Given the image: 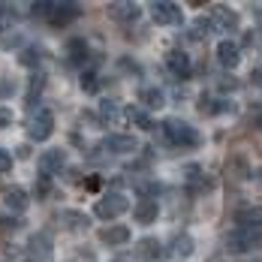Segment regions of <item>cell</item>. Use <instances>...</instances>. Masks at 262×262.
I'll return each mask as SVG.
<instances>
[{"instance_id":"6da1fadb","label":"cell","mask_w":262,"mask_h":262,"mask_svg":"<svg viewBox=\"0 0 262 262\" xmlns=\"http://www.w3.org/2000/svg\"><path fill=\"white\" fill-rule=\"evenodd\" d=\"M163 136L175 145V148H196L199 145V133L181 118H166L163 121Z\"/></svg>"},{"instance_id":"7a4b0ae2","label":"cell","mask_w":262,"mask_h":262,"mask_svg":"<svg viewBox=\"0 0 262 262\" xmlns=\"http://www.w3.org/2000/svg\"><path fill=\"white\" fill-rule=\"evenodd\" d=\"M127 208H130V199H127L124 193H105L103 199H97L94 214H97L100 220H115V217H121Z\"/></svg>"},{"instance_id":"3957f363","label":"cell","mask_w":262,"mask_h":262,"mask_svg":"<svg viewBox=\"0 0 262 262\" xmlns=\"http://www.w3.org/2000/svg\"><path fill=\"white\" fill-rule=\"evenodd\" d=\"M151 18L157 21V25H166V27H175L184 21V12L178 3H172V0H157V3H151Z\"/></svg>"},{"instance_id":"277c9868","label":"cell","mask_w":262,"mask_h":262,"mask_svg":"<svg viewBox=\"0 0 262 262\" xmlns=\"http://www.w3.org/2000/svg\"><path fill=\"white\" fill-rule=\"evenodd\" d=\"M52 133H54V115L49 108H36V115H33L30 124H27V136H30L33 142H46Z\"/></svg>"},{"instance_id":"5b68a950","label":"cell","mask_w":262,"mask_h":262,"mask_svg":"<svg viewBox=\"0 0 262 262\" xmlns=\"http://www.w3.org/2000/svg\"><path fill=\"white\" fill-rule=\"evenodd\" d=\"M81 15V6L79 3H52V9H49V25L54 27H67V25H73L76 18Z\"/></svg>"},{"instance_id":"8992f818","label":"cell","mask_w":262,"mask_h":262,"mask_svg":"<svg viewBox=\"0 0 262 262\" xmlns=\"http://www.w3.org/2000/svg\"><path fill=\"white\" fill-rule=\"evenodd\" d=\"M259 241H262L259 229H235L232 235L226 238V250H232V253H244V250L256 247Z\"/></svg>"},{"instance_id":"52a82bcc","label":"cell","mask_w":262,"mask_h":262,"mask_svg":"<svg viewBox=\"0 0 262 262\" xmlns=\"http://www.w3.org/2000/svg\"><path fill=\"white\" fill-rule=\"evenodd\" d=\"M36 166H39V172H42V178H52L57 175L63 166H67V154L60 151V148H52V151H42L39 160H36Z\"/></svg>"},{"instance_id":"ba28073f","label":"cell","mask_w":262,"mask_h":262,"mask_svg":"<svg viewBox=\"0 0 262 262\" xmlns=\"http://www.w3.org/2000/svg\"><path fill=\"white\" fill-rule=\"evenodd\" d=\"M166 67H169V73L175 76V79H190V73H193V63H190V54L181 52V49H172V52L166 54Z\"/></svg>"},{"instance_id":"9c48e42d","label":"cell","mask_w":262,"mask_h":262,"mask_svg":"<svg viewBox=\"0 0 262 262\" xmlns=\"http://www.w3.org/2000/svg\"><path fill=\"white\" fill-rule=\"evenodd\" d=\"M103 148L108 151V154H133V151H139V142H136V136L112 133V136H105Z\"/></svg>"},{"instance_id":"30bf717a","label":"cell","mask_w":262,"mask_h":262,"mask_svg":"<svg viewBox=\"0 0 262 262\" xmlns=\"http://www.w3.org/2000/svg\"><path fill=\"white\" fill-rule=\"evenodd\" d=\"M133 217H136V223H142V226H148V223H157L160 217V202L157 199H139L136 205H133Z\"/></svg>"},{"instance_id":"8fae6325","label":"cell","mask_w":262,"mask_h":262,"mask_svg":"<svg viewBox=\"0 0 262 262\" xmlns=\"http://www.w3.org/2000/svg\"><path fill=\"white\" fill-rule=\"evenodd\" d=\"M238 229H262V205H247L235 211Z\"/></svg>"},{"instance_id":"7c38bea8","label":"cell","mask_w":262,"mask_h":262,"mask_svg":"<svg viewBox=\"0 0 262 262\" xmlns=\"http://www.w3.org/2000/svg\"><path fill=\"white\" fill-rule=\"evenodd\" d=\"M217 60H220V67H226V70H235L238 63H241V52H238V46L232 39H220V42H217Z\"/></svg>"},{"instance_id":"4fadbf2b","label":"cell","mask_w":262,"mask_h":262,"mask_svg":"<svg viewBox=\"0 0 262 262\" xmlns=\"http://www.w3.org/2000/svg\"><path fill=\"white\" fill-rule=\"evenodd\" d=\"M136 256L142 262H160L163 259V244H160L157 238H142L136 244Z\"/></svg>"},{"instance_id":"5bb4252c","label":"cell","mask_w":262,"mask_h":262,"mask_svg":"<svg viewBox=\"0 0 262 262\" xmlns=\"http://www.w3.org/2000/svg\"><path fill=\"white\" fill-rule=\"evenodd\" d=\"M3 205H6L9 211H15V214H25L27 205H30L27 190H21V187H9V190L3 193Z\"/></svg>"},{"instance_id":"9a60e30c","label":"cell","mask_w":262,"mask_h":262,"mask_svg":"<svg viewBox=\"0 0 262 262\" xmlns=\"http://www.w3.org/2000/svg\"><path fill=\"white\" fill-rule=\"evenodd\" d=\"M100 241L108 244V247L127 244V241H130V229H127V226H105L103 232H100Z\"/></svg>"},{"instance_id":"2e32d148","label":"cell","mask_w":262,"mask_h":262,"mask_svg":"<svg viewBox=\"0 0 262 262\" xmlns=\"http://www.w3.org/2000/svg\"><path fill=\"white\" fill-rule=\"evenodd\" d=\"M211 21L220 30H238V12L226 9V6H214V18Z\"/></svg>"},{"instance_id":"e0dca14e","label":"cell","mask_w":262,"mask_h":262,"mask_svg":"<svg viewBox=\"0 0 262 262\" xmlns=\"http://www.w3.org/2000/svg\"><path fill=\"white\" fill-rule=\"evenodd\" d=\"M108 15L118 21H136L139 18V6L136 3H108Z\"/></svg>"},{"instance_id":"ac0fdd59","label":"cell","mask_w":262,"mask_h":262,"mask_svg":"<svg viewBox=\"0 0 262 262\" xmlns=\"http://www.w3.org/2000/svg\"><path fill=\"white\" fill-rule=\"evenodd\" d=\"M139 103L145 105V108H163L166 105V94L160 88H142L139 91Z\"/></svg>"},{"instance_id":"d6986e66","label":"cell","mask_w":262,"mask_h":262,"mask_svg":"<svg viewBox=\"0 0 262 262\" xmlns=\"http://www.w3.org/2000/svg\"><path fill=\"white\" fill-rule=\"evenodd\" d=\"M127 121H130V124H136L139 130H154L151 115H148L145 108H139V105H130V108H127Z\"/></svg>"},{"instance_id":"ffe728a7","label":"cell","mask_w":262,"mask_h":262,"mask_svg":"<svg viewBox=\"0 0 262 262\" xmlns=\"http://www.w3.org/2000/svg\"><path fill=\"white\" fill-rule=\"evenodd\" d=\"M67 54H70L73 63H84V57H88V42H84V39H70V42H67Z\"/></svg>"},{"instance_id":"44dd1931","label":"cell","mask_w":262,"mask_h":262,"mask_svg":"<svg viewBox=\"0 0 262 262\" xmlns=\"http://www.w3.org/2000/svg\"><path fill=\"white\" fill-rule=\"evenodd\" d=\"M211 30H214V21H211V18H202V15H199V18L193 21V30H190V39H205V36L211 33Z\"/></svg>"},{"instance_id":"7402d4cb","label":"cell","mask_w":262,"mask_h":262,"mask_svg":"<svg viewBox=\"0 0 262 262\" xmlns=\"http://www.w3.org/2000/svg\"><path fill=\"white\" fill-rule=\"evenodd\" d=\"M60 217H63V220H70L67 226H70V229H76V232L88 229V217H84V214H79V211H63Z\"/></svg>"},{"instance_id":"603a6c76","label":"cell","mask_w":262,"mask_h":262,"mask_svg":"<svg viewBox=\"0 0 262 262\" xmlns=\"http://www.w3.org/2000/svg\"><path fill=\"white\" fill-rule=\"evenodd\" d=\"M15 9L9 6V3H0V30H12V25H15Z\"/></svg>"},{"instance_id":"cb8c5ba5","label":"cell","mask_w":262,"mask_h":262,"mask_svg":"<svg viewBox=\"0 0 262 262\" xmlns=\"http://www.w3.org/2000/svg\"><path fill=\"white\" fill-rule=\"evenodd\" d=\"M81 91H88V94H97V91H100V76H97L94 70L81 73Z\"/></svg>"},{"instance_id":"d4e9b609","label":"cell","mask_w":262,"mask_h":262,"mask_svg":"<svg viewBox=\"0 0 262 262\" xmlns=\"http://www.w3.org/2000/svg\"><path fill=\"white\" fill-rule=\"evenodd\" d=\"M175 253L187 259V256L193 253V238H190V235H178V238H175Z\"/></svg>"},{"instance_id":"484cf974","label":"cell","mask_w":262,"mask_h":262,"mask_svg":"<svg viewBox=\"0 0 262 262\" xmlns=\"http://www.w3.org/2000/svg\"><path fill=\"white\" fill-rule=\"evenodd\" d=\"M39 57H42L39 49H25V52L18 54V63H25V67H36V63H39Z\"/></svg>"},{"instance_id":"4316f807","label":"cell","mask_w":262,"mask_h":262,"mask_svg":"<svg viewBox=\"0 0 262 262\" xmlns=\"http://www.w3.org/2000/svg\"><path fill=\"white\" fill-rule=\"evenodd\" d=\"M100 118H103V121H115V118H118V105L108 103V100L100 103Z\"/></svg>"},{"instance_id":"83f0119b","label":"cell","mask_w":262,"mask_h":262,"mask_svg":"<svg viewBox=\"0 0 262 262\" xmlns=\"http://www.w3.org/2000/svg\"><path fill=\"white\" fill-rule=\"evenodd\" d=\"M49 9H52V0H39V3H30V15H39V18H46V15H49Z\"/></svg>"},{"instance_id":"f1b7e54d","label":"cell","mask_w":262,"mask_h":262,"mask_svg":"<svg viewBox=\"0 0 262 262\" xmlns=\"http://www.w3.org/2000/svg\"><path fill=\"white\" fill-rule=\"evenodd\" d=\"M42 84H46V79H42V76H33V79H30V91H27V103H33V97H36V94L42 91Z\"/></svg>"},{"instance_id":"f546056e","label":"cell","mask_w":262,"mask_h":262,"mask_svg":"<svg viewBox=\"0 0 262 262\" xmlns=\"http://www.w3.org/2000/svg\"><path fill=\"white\" fill-rule=\"evenodd\" d=\"M12 169V154L6 148H0V172H9Z\"/></svg>"},{"instance_id":"4dcf8cb0","label":"cell","mask_w":262,"mask_h":262,"mask_svg":"<svg viewBox=\"0 0 262 262\" xmlns=\"http://www.w3.org/2000/svg\"><path fill=\"white\" fill-rule=\"evenodd\" d=\"M12 124V112L9 108H0V127H9Z\"/></svg>"},{"instance_id":"1f68e13d","label":"cell","mask_w":262,"mask_h":262,"mask_svg":"<svg viewBox=\"0 0 262 262\" xmlns=\"http://www.w3.org/2000/svg\"><path fill=\"white\" fill-rule=\"evenodd\" d=\"M250 81H253L256 88H262V67H259V70H253V73H250Z\"/></svg>"},{"instance_id":"d6a6232c","label":"cell","mask_w":262,"mask_h":262,"mask_svg":"<svg viewBox=\"0 0 262 262\" xmlns=\"http://www.w3.org/2000/svg\"><path fill=\"white\" fill-rule=\"evenodd\" d=\"M115 262H124V259H115Z\"/></svg>"},{"instance_id":"836d02e7","label":"cell","mask_w":262,"mask_h":262,"mask_svg":"<svg viewBox=\"0 0 262 262\" xmlns=\"http://www.w3.org/2000/svg\"><path fill=\"white\" fill-rule=\"evenodd\" d=\"M25 262H33V259H25Z\"/></svg>"}]
</instances>
